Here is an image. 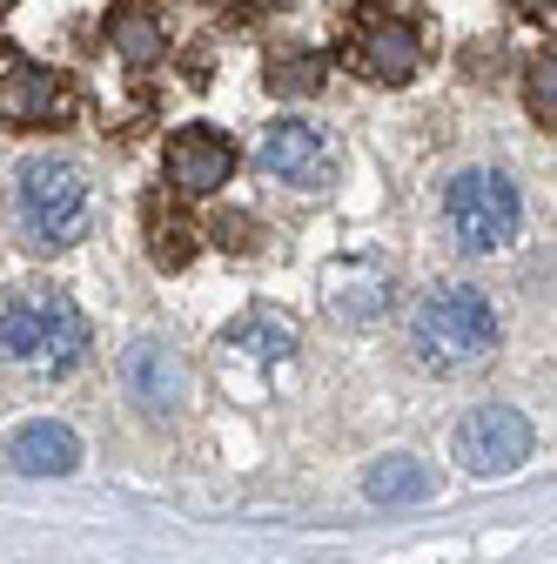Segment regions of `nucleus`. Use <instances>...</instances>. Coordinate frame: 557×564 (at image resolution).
<instances>
[{
  "label": "nucleus",
  "mask_w": 557,
  "mask_h": 564,
  "mask_svg": "<svg viewBox=\"0 0 557 564\" xmlns=\"http://www.w3.org/2000/svg\"><path fill=\"white\" fill-rule=\"evenodd\" d=\"M8 223L28 256H61L95 236V175L75 155H28L8 175Z\"/></svg>",
  "instance_id": "1"
},
{
  "label": "nucleus",
  "mask_w": 557,
  "mask_h": 564,
  "mask_svg": "<svg viewBox=\"0 0 557 564\" xmlns=\"http://www.w3.org/2000/svg\"><path fill=\"white\" fill-rule=\"evenodd\" d=\"M88 316L75 296L61 290H14L0 296V370L21 377V383H67L88 364Z\"/></svg>",
  "instance_id": "2"
},
{
  "label": "nucleus",
  "mask_w": 557,
  "mask_h": 564,
  "mask_svg": "<svg viewBox=\"0 0 557 564\" xmlns=\"http://www.w3.org/2000/svg\"><path fill=\"white\" fill-rule=\"evenodd\" d=\"M403 343H409L416 370L463 377L477 364H491V349H498V310H491V296H483L477 282H430V290L409 303Z\"/></svg>",
  "instance_id": "3"
},
{
  "label": "nucleus",
  "mask_w": 557,
  "mask_h": 564,
  "mask_svg": "<svg viewBox=\"0 0 557 564\" xmlns=\"http://www.w3.org/2000/svg\"><path fill=\"white\" fill-rule=\"evenodd\" d=\"M437 216H444V236H450L457 256H504L524 229V188L504 169L470 162L444 182Z\"/></svg>",
  "instance_id": "4"
},
{
  "label": "nucleus",
  "mask_w": 557,
  "mask_h": 564,
  "mask_svg": "<svg viewBox=\"0 0 557 564\" xmlns=\"http://www.w3.org/2000/svg\"><path fill=\"white\" fill-rule=\"evenodd\" d=\"M537 431H531V416L511 410V403H483L457 423V464L470 477H511L524 457H531Z\"/></svg>",
  "instance_id": "5"
},
{
  "label": "nucleus",
  "mask_w": 557,
  "mask_h": 564,
  "mask_svg": "<svg viewBox=\"0 0 557 564\" xmlns=\"http://www.w3.org/2000/svg\"><path fill=\"white\" fill-rule=\"evenodd\" d=\"M255 169L269 182H290V188H323V182H336V134L316 128V121L283 115V121H269L262 149H255Z\"/></svg>",
  "instance_id": "6"
},
{
  "label": "nucleus",
  "mask_w": 557,
  "mask_h": 564,
  "mask_svg": "<svg viewBox=\"0 0 557 564\" xmlns=\"http://www.w3.org/2000/svg\"><path fill=\"white\" fill-rule=\"evenodd\" d=\"M0 121L8 128H67L75 121V82L41 61H14L0 75Z\"/></svg>",
  "instance_id": "7"
},
{
  "label": "nucleus",
  "mask_w": 557,
  "mask_h": 564,
  "mask_svg": "<svg viewBox=\"0 0 557 564\" xmlns=\"http://www.w3.org/2000/svg\"><path fill=\"white\" fill-rule=\"evenodd\" d=\"M162 175L175 195H216L236 175V141L222 128H182L162 155Z\"/></svg>",
  "instance_id": "8"
},
{
  "label": "nucleus",
  "mask_w": 557,
  "mask_h": 564,
  "mask_svg": "<svg viewBox=\"0 0 557 564\" xmlns=\"http://www.w3.org/2000/svg\"><path fill=\"white\" fill-rule=\"evenodd\" d=\"M121 390L134 397V410L175 416V410L188 403V364L175 357L168 343H128V357H121Z\"/></svg>",
  "instance_id": "9"
},
{
  "label": "nucleus",
  "mask_w": 557,
  "mask_h": 564,
  "mask_svg": "<svg viewBox=\"0 0 557 564\" xmlns=\"http://www.w3.org/2000/svg\"><path fill=\"white\" fill-rule=\"evenodd\" d=\"M0 464H8L14 477H67L81 464V437L67 431V423H54V416H34V423H21V431L0 444Z\"/></svg>",
  "instance_id": "10"
},
{
  "label": "nucleus",
  "mask_w": 557,
  "mask_h": 564,
  "mask_svg": "<svg viewBox=\"0 0 557 564\" xmlns=\"http://www.w3.org/2000/svg\"><path fill=\"white\" fill-rule=\"evenodd\" d=\"M357 67L383 88H403V82H416V67H424V41L403 21H370L357 34Z\"/></svg>",
  "instance_id": "11"
},
{
  "label": "nucleus",
  "mask_w": 557,
  "mask_h": 564,
  "mask_svg": "<svg viewBox=\"0 0 557 564\" xmlns=\"http://www.w3.org/2000/svg\"><path fill=\"white\" fill-rule=\"evenodd\" d=\"M329 316H336V323H350V329L383 323V316H390V275H383L376 262L336 269V275H329Z\"/></svg>",
  "instance_id": "12"
},
{
  "label": "nucleus",
  "mask_w": 557,
  "mask_h": 564,
  "mask_svg": "<svg viewBox=\"0 0 557 564\" xmlns=\"http://www.w3.org/2000/svg\"><path fill=\"white\" fill-rule=\"evenodd\" d=\"M222 349L229 357H249V364H283L296 357V323L290 316H269V310H249L222 329Z\"/></svg>",
  "instance_id": "13"
},
{
  "label": "nucleus",
  "mask_w": 557,
  "mask_h": 564,
  "mask_svg": "<svg viewBox=\"0 0 557 564\" xmlns=\"http://www.w3.org/2000/svg\"><path fill=\"white\" fill-rule=\"evenodd\" d=\"M437 490L430 464H416V457H376L370 477H363V498L370 505H424Z\"/></svg>",
  "instance_id": "14"
},
{
  "label": "nucleus",
  "mask_w": 557,
  "mask_h": 564,
  "mask_svg": "<svg viewBox=\"0 0 557 564\" xmlns=\"http://www.w3.org/2000/svg\"><path fill=\"white\" fill-rule=\"evenodd\" d=\"M108 47H114L128 67H149V61H162V47H168V34H162V14H149V8H121V14L108 21Z\"/></svg>",
  "instance_id": "15"
},
{
  "label": "nucleus",
  "mask_w": 557,
  "mask_h": 564,
  "mask_svg": "<svg viewBox=\"0 0 557 564\" xmlns=\"http://www.w3.org/2000/svg\"><path fill=\"white\" fill-rule=\"evenodd\" d=\"M269 88L275 95H316L323 88V75H329V61L323 54H309V47H296V54H269Z\"/></svg>",
  "instance_id": "16"
},
{
  "label": "nucleus",
  "mask_w": 557,
  "mask_h": 564,
  "mask_svg": "<svg viewBox=\"0 0 557 564\" xmlns=\"http://www.w3.org/2000/svg\"><path fill=\"white\" fill-rule=\"evenodd\" d=\"M524 108L537 128H557V54H537L524 75Z\"/></svg>",
  "instance_id": "17"
},
{
  "label": "nucleus",
  "mask_w": 557,
  "mask_h": 564,
  "mask_svg": "<svg viewBox=\"0 0 557 564\" xmlns=\"http://www.w3.org/2000/svg\"><path fill=\"white\" fill-rule=\"evenodd\" d=\"M8 8H21V0H0V14H8Z\"/></svg>",
  "instance_id": "18"
}]
</instances>
